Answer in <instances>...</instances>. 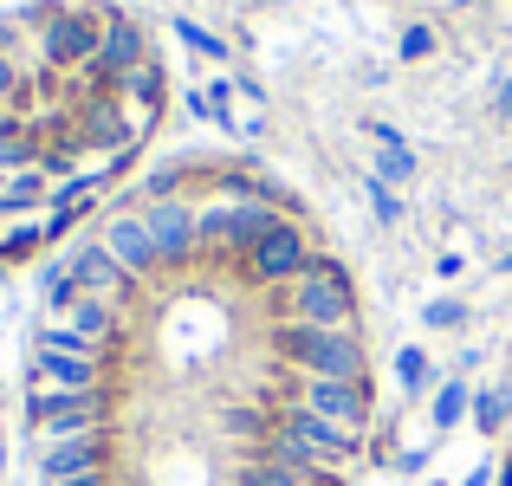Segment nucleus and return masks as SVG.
Returning <instances> with one entry per match:
<instances>
[{
    "instance_id": "obj_3",
    "label": "nucleus",
    "mask_w": 512,
    "mask_h": 486,
    "mask_svg": "<svg viewBox=\"0 0 512 486\" xmlns=\"http://www.w3.org/2000/svg\"><path fill=\"white\" fill-rule=\"evenodd\" d=\"M26 415H33L39 441H72V435H98L111 428V389H46L33 383L26 389Z\"/></svg>"
},
{
    "instance_id": "obj_24",
    "label": "nucleus",
    "mask_w": 512,
    "mask_h": 486,
    "mask_svg": "<svg viewBox=\"0 0 512 486\" xmlns=\"http://www.w3.org/2000/svg\"><path fill=\"white\" fill-rule=\"evenodd\" d=\"M428 324H461V305H454V299H441V305H428Z\"/></svg>"
},
{
    "instance_id": "obj_16",
    "label": "nucleus",
    "mask_w": 512,
    "mask_h": 486,
    "mask_svg": "<svg viewBox=\"0 0 512 486\" xmlns=\"http://www.w3.org/2000/svg\"><path fill=\"white\" fill-rule=\"evenodd\" d=\"M240 486H318V474H299V467H286V461H266V454L253 448V461H247V474H240Z\"/></svg>"
},
{
    "instance_id": "obj_19",
    "label": "nucleus",
    "mask_w": 512,
    "mask_h": 486,
    "mask_svg": "<svg viewBox=\"0 0 512 486\" xmlns=\"http://www.w3.org/2000/svg\"><path fill=\"white\" fill-rule=\"evenodd\" d=\"M467 415V383L454 376V383H441V396H435V428H454Z\"/></svg>"
},
{
    "instance_id": "obj_6",
    "label": "nucleus",
    "mask_w": 512,
    "mask_h": 486,
    "mask_svg": "<svg viewBox=\"0 0 512 486\" xmlns=\"http://www.w3.org/2000/svg\"><path fill=\"white\" fill-rule=\"evenodd\" d=\"M292 402L312 409V415H325L331 428H350V435H363V422H370V409H376L370 383H338V376H299Z\"/></svg>"
},
{
    "instance_id": "obj_27",
    "label": "nucleus",
    "mask_w": 512,
    "mask_h": 486,
    "mask_svg": "<svg viewBox=\"0 0 512 486\" xmlns=\"http://www.w3.org/2000/svg\"><path fill=\"white\" fill-rule=\"evenodd\" d=\"M506 486H512V461H506Z\"/></svg>"
},
{
    "instance_id": "obj_21",
    "label": "nucleus",
    "mask_w": 512,
    "mask_h": 486,
    "mask_svg": "<svg viewBox=\"0 0 512 486\" xmlns=\"http://www.w3.org/2000/svg\"><path fill=\"white\" fill-rule=\"evenodd\" d=\"M13 85H20V65H13V33L0 26V104L13 98Z\"/></svg>"
},
{
    "instance_id": "obj_22",
    "label": "nucleus",
    "mask_w": 512,
    "mask_h": 486,
    "mask_svg": "<svg viewBox=\"0 0 512 486\" xmlns=\"http://www.w3.org/2000/svg\"><path fill=\"white\" fill-rule=\"evenodd\" d=\"M370 208H376V221H396V214H402L396 188H389V182H376V175H370Z\"/></svg>"
},
{
    "instance_id": "obj_20",
    "label": "nucleus",
    "mask_w": 512,
    "mask_h": 486,
    "mask_svg": "<svg viewBox=\"0 0 512 486\" xmlns=\"http://www.w3.org/2000/svg\"><path fill=\"white\" fill-rule=\"evenodd\" d=\"M396 376H402V383H409V389H422L428 383V376H435V370H428V350H402V357H396Z\"/></svg>"
},
{
    "instance_id": "obj_12",
    "label": "nucleus",
    "mask_w": 512,
    "mask_h": 486,
    "mask_svg": "<svg viewBox=\"0 0 512 486\" xmlns=\"http://www.w3.org/2000/svg\"><path fill=\"white\" fill-rule=\"evenodd\" d=\"M98 467H111V428L72 435V441H39V474H46V486L72 480V474H98Z\"/></svg>"
},
{
    "instance_id": "obj_13",
    "label": "nucleus",
    "mask_w": 512,
    "mask_h": 486,
    "mask_svg": "<svg viewBox=\"0 0 512 486\" xmlns=\"http://www.w3.org/2000/svg\"><path fill=\"white\" fill-rule=\"evenodd\" d=\"M143 59H150V39H143L130 20H104V46H98V65H104V72L124 78V72H137Z\"/></svg>"
},
{
    "instance_id": "obj_18",
    "label": "nucleus",
    "mask_w": 512,
    "mask_h": 486,
    "mask_svg": "<svg viewBox=\"0 0 512 486\" xmlns=\"http://www.w3.org/2000/svg\"><path fill=\"white\" fill-rule=\"evenodd\" d=\"M506 415H512V383H500V389H487V396L474 402V422L487 428V435H493V428H506Z\"/></svg>"
},
{
    "instance_id": "obj_17",
    "label": "nucleus",
    "mask_w": 512,
    "mask_h": 486,
    "mask_svg": "<svg viewBox=\"0 0 512 486\" xmlns=\"http://www.w3.org/2000/svg\"><path fill=\"white\" fill-rule=\"evenodd\" d=\"M169 33L182 39L188 52H201V59H214V65H227V59H234V52H227V39H221V33H208V26L182 20V13H175V20H169Z\"/></svg>"
},
{
    "instance_id": "obj_4",
    "label": "nucleus",
    "mask_w": 512,
    "mask_h": 486,
    "mask_svg": "<svg viewBox=\"0 0 512 486\" xmlns=\"http://www.w3.org/2000/svg\"><path fill=\"white\" fill-rule=\"evenodd\" d=\"M46 33H39V52H46L52 72H85L104 46V13L91 7H39L33 13Z\"/></svg>"
},
{
    "instance_id": "obj_1",
    "label": "nucleus",
    "mask_w": 512,
    "mask_h": 486,
    "mask_svg": "<svg viewBox=\"0 0 512 486\" xmlns=\"http://www.w3.org/2000/svg\"><path fill=\"white\" fill-rule=\"evenodd\" d=\"M273 350L292 363L299 376H338V383H370V344L357 331H331V324H299V318H279Z\"/></svg>"
},
{
    "instance_id": "obj_5",
    "label": "nucleus",
    "mask_w": 512,
    "mask_h": 486,
    "mask_svg": "<svg viewBox=\"0 0 512 486\" xmlns=\"http://www.w3.org/2000/svg\"><path fill=\"white\" fill-rule=\"evenodd\" d=\"M240 260H247V279H253V286H273L279 292V286H292V279H299L318 253H312V234L299 227V214H286V221H279L266 240H253Z\"/></svg>"
},
{
    "instance_id": "obj_26",
    "label": "nucleus",
    "mask_w": 512,
    "mask_h": 486,
    "mask_svg": "<svg viewBox=\"0 0 512 486\" xmlns=\"http://www.w3.org/2000/svg\"><path fill=\"white\" fill-rule=\"evenodd\" d=\"M467 486H487V467H474V474H467Z\"/></svg>"
},
{
    "instance_id": "obj_15",
    "label": "nucleus",
    "mask_w": 512,
    "mask_h": 486,
    "mask_svg": "<svg viewBox=\"0 0 512 486\" xmlns=\"http://www.w3.org/2000/svg\"><path fill=\"white\" fill-rule=\"evenodd\" d=\"M39 247H46V208H39V214H20V221H7V227H0V266L33 260Z\"/></svg>"
},
{
    "instance_id": "obj_8",
    "label": "nucleus",
    "mask_w": 512,
    "mask_h": 486,
    "mask_svg": "<svg viewBox=\"0 0 512 486\" xmlns=\"http://www.w3.org/2000/svg\"><path fill=\"white\" fill-rule=\"evenodd\" d=\"M143 227H150V240H156V260H163V273H175V266H188V260H201V234H195V208H188L182 195H169V201H143Z\"/></svg>"
},
{
    "instance_id": "obj_2",
    "label": "nucleus",
    "mask_w": 512,
    "mask_h": 486,
    "mask_svg": "<svg viewBox=\"0 0 512 486\" xmlns=\"http://www.w3.org/2000/svg\"><path fill=\"white\" fill-rule=\"evenodd\" d=\"M279 318L299 324H331V331H357V299H350V279L338 260L318 253L292 286H279Z\"/></svg>"
},
{
    "instance_id": "obj_25",
    "label": "nucleus",
    "mask_w": 512,
    "mask_h": 486,
    "mask_svg": "<svg viewBox=\"0 0 512 486\" xmlns=\"http://www.w3.org/2000/svg\"><path fill=\"white\" fill-rule=\"evenodd\" d=\"M52 486H111V467H98V474H72V480H52Z\"/></svg>"
},
{
    "instance_id": "obj_10",
    "label": "nucleus",
    "mask_w": 512,
    "mask_h": 486,
    "mask_svg": "<svg viewBox=\"0 0 512 486\" xmlns=\"http://www.w3.org/2000/svg\"><path fill=\"white\" fill-rule=\"evenodd\" d=\"M52 279H65L72 292H98V299H117V305H124L130 292H137V279H130L124 266H117L111 253L98 247V240H78V247L65 253L59 266H52Z\"/></svg>"
},
{
    "instance_id": "obj_14",
    "label": "nucleus",
    "mask_w": 512,
    "mask_h": 486,
    "mask_svg": "<svg viewBox=\"0 0 512 486\" xmlns=\"http://www.w3.org/2000/svg\"><path fill=\"white\" fill-rule=\"evenodd\" d=\"M370 143H376V162H370L376 182H389V188L415 182V156H409V143H402L396 130H389V124H370Z\"/></svg>"
},
{
    "instance_id": "obj_7",
    "label": "nucleus",
    "mask_w": 512,
    "mask_h": 486,
    "mask_svg": "<svg viewBox=\"0 0 512 486\" xmlns=\"http://www.w3.org/2000/svg\"><path fill=\"white\" fill-rule=\"evenodd\" d=\"M273 435H286V441H299V448H305V454H312V461H318V467H325V474H331V467H344V461H350V454H357V448H363V435H350V428H331V422H325V415H312V409H299V402H286V409H279V415H273Z\"/></svg>"
},
{
    "instance_id": "obj_9",
    "label": "nucleus",
    "mask_w": 512,
    "mask_h": 486,
    "mask_svg": "<svg viewBox=\"0 0 512 486\" xmlns=\"http://www.w3.org/2000/svg\"><path fill=\"white\" fill-rule=\"evenodd\" d=\"M98 247L111 253L117 266H124L130 279H150V273H163V260H156V240H150V227H143V214L137 208H111V214H98Z\"/></svg>"
},
{
    "instance_id": "obj_11",
    "label": "nucleus",
    "mask_w": 512,
    "mask_h": 486,
    "mask_svg": "<svg viewBox=\"0 0 512 486\" xmlns=\"http://www.w3.org/2000/svg\"><path fill=\"white\" fill-rule=\"evenodd\" d=\"M33 383L46 389H111V357H98V350H46L33 344Z\"/></svg>"
},
{
    "instance_id": "obj_23",
    "label": "nucleus",
    "mask_w": 512,
    "mask_h": 486,
    "mask_svg": "<svg viewBox=\"0 0 512 486\" xmlns=\"http://www.w3.org/2000/svg\"><path fill=\"white\" fill-rule=\"evenodd\" d=\"M428 52H435V33H428V26H409V33H402V59H428Z\"/></svg>"
}]
</instances>
